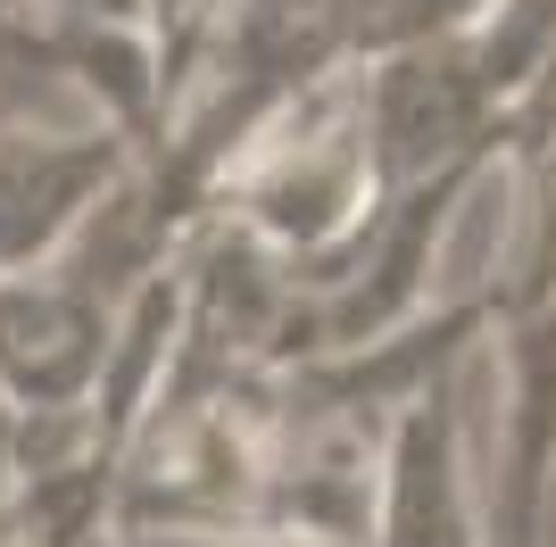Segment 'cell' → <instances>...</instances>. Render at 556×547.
Here are the masks:
<instances>
[{"label": "cell", "mask_w": 556, "mask_h": 547, "mask_svg": "<svg viewBox=\"0 0 556 547\" xmlns=\"http://www.w3.org/2000/svg\"><path fill=\"white\" fill-rule=\"evenodd\" d=\"M134 166V141L116 125L92 133H34L0 116V274H34L67 250L84 216L109 200Z\"/></svg>", "instance_id": "3"}, {"label": "cell", "mask_w": 556, "mask_h": 547, "mask_svg": "<svg viewBox=\"0 0 556 547\" xmlns=\"http://www.w3.org/2000/svg\"><path fill=\"white\" fill-rule=\"evenodd\" d=\"M250 547H349V539H325V531H300V523H266Z\"/></svg>", "instance_id": "6"}, {"label": "cell", "mask_w": 556, "mask_h": 547, "mask_svg": "<svg viewBox=\"0 0 556 547\" xmlns=\"http://www.w3.org/2000/svg\"><path fill=\"white\" fill-rule=\"evenodd\" d=\"M109 323L116 307L59 266L0 274V398L17 415L84 407L109 357Z\"/></svg>", "instance_id": "4"}, {"label": "cell", "mask_w": 556, "mask_h": 547, "mask_svg": "<svg viewBox=\"0 0 556 547\" xmlns=\"http://www.w3.org/2000/svg\"><path fill=\"white\" fill-rule=\"evenodd\" d=\"M465 365L424 382L374 440V547H482V498L465 481Z\"/></svg>", "instance_id": "2"}, {"label": "cell", "mask_w": 556, "mask_h": 547, "mask_svg": "<svg viewBox=\"0 0 556 547\" xmlns=\"http://www.w3.org/2000/svg\"><path fill=\"white\" fill-rule=\"evenodd\" d=\"M490 348L507 357V415L482 489V547H548L556 514V291L498 307Z\"/></svg>", "instance_id": "1"}, {"label": "cell", "mask_w": 556, "mask_h": 547, "mask_svg": "<svg viewBox=\"0 0 556 547\" xmlns=\"http://www.w3.org/2000/svg\"><path fill=\"white\" fill-rule=\"evenodd\" d=\"M17 473H25V456H17V407L0 398V514H9V498H17Z\"/></svg>", "instance_id": "5"}]
</instances>
